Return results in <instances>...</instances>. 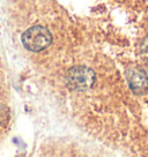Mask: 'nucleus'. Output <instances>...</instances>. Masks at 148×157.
Returning a JSON list of instances; mask_svg holds the SVG:
<instances>
[{"mask_svg": "<svg viewBox=\"0 0 148 157\" xmlns=\"http://www.w3.org/2000/svg\"><path fill=\"white\" fill-rule=\"evenodd\" d=\"M126 78L130 88L137 95H142L148 90V78L141 68L131 67L126 69Z\"/></svg>", "mask_w": 148, "mask_h": 157, "instance_id": "nucleus-3", "label": "nucleus"}, {"mask_svg": "<svg viewBox=\"0 0 148 157\" xmlns=\"http://www.w3.org/2000/svg\"><path fill=\"white\" fill-rule=\"evenodd\" d=\"M22 44L31 52H40L46 49L52 42V35L42 25H35L27 29L22 35Z\"/></svg>", "mask_w": 148, "mask_h": 157, "instance_id": "nucleus-1", "label": "nucleus"}, {"mask_svg": "<svg viewBox=\"0 0 148 157\" xmlns=\"http://www.w3.org/2000/svg\"><path fill=\"white\" fill-rule=\"evenodd\" d=\"M66 83L71 89L84 91L93 87L95 82V73L86 66H74L66 73Z\"/></svg>", "mask_w": 148, "mask_h": 157, "instance_id": "nucleus-2", "label": "nucleus"}]
</instances>
